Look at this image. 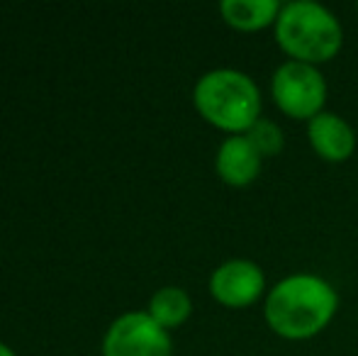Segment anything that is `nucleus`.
Wrapping results in <instances>:
<instances>
[{
	"instance_id": "f03ea898",
	"label": "nucleus",
	"mask_w": 358,
	"mask_h": 356,
	"mask_svg": "<svg viewBox=\"0 0 358 356\" xmlns=\"http://www.w3.org/2000/svg\"><path fill=\"white\" fill-rule=\"evenodd\" d=\"M273 32L287 57L315 66L334 59L344 47V27L339 17L317 0L283 3Z\"/></svg>"
},
{
	"instance_id": "f257e3e1",
	"label": "nucleus",
	"mask_w": 358,
	"mask_h": 356,
	"mask_svg": "<svg viewBox=\"0 0 358 356\" xmlns=\"http://www.w3.org/2000/svg\"><path fill=\"white\" fill-rule=\"evenodd\" d=\"M339 310V293L327 278L310 271L280 278L264 298L266 325L278 337L305 342L329 327Z\"/></svg>"
},
{
	"instance_id": "20e7f679",
	"label": "nucleus",
	"mask_w": 358,
	"mask_h": 356,
	"mask_svg": "<svg viewBox=\"0 0 358 356\" xmlns=\"http://www.w3.org/2000/svg\"><path fill=\"white\" fill-rule=\"evenodd\" d=\"M327 78L320 66L287 59L271 76V95L273 103L292 120H307L324 110L327 103Z\"/></svg>"
},
{
	"instance_id": "423d86ee",
	"label": "nucleus",
	"mask_w": 358,
	"mask_h": 356,
	"mask_svg": "<svg viewBox=\"0 0 358 356\" xmlns=\"http://www.w3.org/2000/svg\"><path fill=\"white\" fill-rule=\"evenodd\" d=\"M210 293L224 308H249L266 298V273L251 259H227L210 276Z\"/></svg>"
},
{
	"instance_id": "1a4fd4ad",
	"label": "nucleus",
	"mask_w": 358,
	"mask_h": 356,
	"mask_svg": "<svg viewBox=\"0 0 358 356\" xmlns=\"http://www.w3.org/2000/svg\"><path fill=\"white\" fill-rule=\"evenodd\" d=\"M283 3L278 0H222L220 15L229 27L239 32H256L275 24Z\"/></svg>"
},
{
	"instance_id": "39448f33",
	"label": "nucleus",
	"mask_w": 358,
	"mask_h": 356,
	"mask_svg": "<svg viewBox=\"0 0 358 356\" xmlns=\"http://www.w3.org/2000/svg\"><path fill=\"white\" fill-rule=\"evenodd\" d=\"M169 329L151 320L149 313H124L110 325L103 339V356H171Z\"/></svg>"
},
{
	"instance_id": "7ed1b4c3",
	"label": "nucleus",
	"mask_w": 358,
	"mask_h": 356,
	"mask_svg": "<svg viewBox=\"0 0 358 356\" xmlns=\"http://www.w3.org/2000/svg\"><path fill=\"white\" fill-rule=\"evenodd\" d=\"M200 118L229 134H246L261 118V90L249 73L239 69H213L193 88Z\"/></svg>"
},
{
	"instance_id": "9b49d317",
	"label": "nucleus",
	"mask_w": 358,
	"mask_h": 356,
	"mask_svg": "<svg viewBox=\"0 0 358 356\" xmlns=\"http://www.w3.org/2000/svg\"><path fill=\"white\" fill-rule=\"evenodd\" d=\"M246 137H249V142L259 149V154L264 159L278 157L285 147L283 129H280L278 122H273V120H268V118L256 120V122L249 127V132H246Z\"/></svg>"
},
{
	"instance_id": "ddd939ff",
	"label": "nucleus",
	"mask_w": 358,
	"mask_h": 356,
	"mask_svg": "<svg viewBox=\"0 0 358 356\" xmlns=\"http://www.w3.org/2000/svg\"><path fill=\"white\" fill-rule=\"evenodd\" d=\"M356 10H358V3H356Z\"/></svg>"
},
{
	"instance_id": "6e6552de",
	"label": "nucleus",
	"mask_w": 358,
	"mask_h": 356,
	"mask_svg": "<svg viewBox=\"0 0 358 356\" xmlns=\"http://www.w3.org/2000/svg\"><path fill=\"white\" fill-rule=\"evenodd\" d=\"M215 169H217V176L224 180L227 185L246 188V185H251L261 176L264 157L249 142L246 134H231L217 149Z\"/></svg>"
},
{
	"instance_id": "9d476101",
	"label": "nucleus",
	"mask_w": 358,
	"mask_h": 356,
	"mask_svg": "<svg viewBox=\"0 0 358 356\" xmlns=\"http://www.w3.org/2000/svg\"><path fill=\"white\" fill-rule=\"evenodd\" d=\"M154 322H159L164 329H173L183 325L193 313V300H190L188 290L178 288V285H166L159 288L149 300V310Z\"/></svg>"
},
{
	"instance_id": "f8f14e48",
	"label": "nucleus",
	"mask_w": 358,
	"mask_h": 356,
	"mask_svg": "<svg viewBox=\"0 0 358 356\" xmlns=\"http://www.w3.org/2000/svg\"><path fill=\"white\" fill-rule=\"evenodd\" d=\"M0 356H15V352L10 347H5L3 342H0Z\"/></svg>"
},
{
	"instance_id": "0eeeda50",
	"label": "nucleus",
	"mask_w": 358,
	"mask_h": 356,
	"mask_svg": "<svg viewBox=\"0 0 358 356\" xmlns=\"http://www.w3.org/2000/svg\"><path fill=\"white\" fill-rule=\"evenodd\" d=\"M307 142L324 162H349L356 152V129L341 115L322 110L307 122Z\"/></svg>"
}]
</instances>
